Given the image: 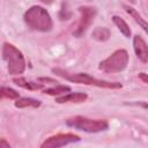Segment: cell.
Returning <instances> with one entry per match:
<instances>
[{
  "instance_id": "cell-3",
  "label": "cell",
  "mask_w": 148,
  "mask_h": 148,
  "mask_svg": "<svg viewBox=\"0 0 148 148\" xmlns=\"http://www.w3.org/2000/svg\"><path fill=\"white\" fill-rule=\"evenodd\" d=\"M2 58L7 64L9 75H21L25 71V59L23 53L10 43H3Z\"/></svg>"
},
{
  "instance_id": "cell-20",
  "label": "cell",
  "mask_w": 148,
  "mask_h": 148,
  "mask_svg": "<svg viewBox=\"0 0 148 148\" xmlns=\"http://www.w3.org/2000/svg\"><path fill=\"white\" fill-rule=\"evenodd\" d=\"M130 1H131L132 3H134V2H135V0H130Z\"/></svg>"
},
{
  "instance_id": "cell-2",
  "label": "cell",
  "mask_w": 148,
  "mask_h": 148,
  "mask_svg": "<svg viewBox=\"0 0 148 148\" xmlns=\"http://www.w3.org/2000/svg\"><path fill=\"white\" fill-rule=\"evenodd\" d=\"M52 72L56 75L64 77L65 80L74 82V83H82V84H87V86H95L98 88H106V89H120L123 87V84L120 82H111V81L99 80V79L92 77L91 75H89L87 73H68L60 68H53Z\"/></svg>"
},
{
  "instance_id": "cell-9",
  "label": "cell",
  "mask_w": 148,
  "mask_h": 148,
  "mask_svg": "<svg viewBox=\"0 0 148 148\" xmlns=\"http://www.w3.org/2000/svg\"><path fill=\"white\" fill-rule=\"evenodd\" d=\"M88 98L87 94L84 92H67L61 96L56 97V102L59 104L64 103H82Z\"/></svg>"
},
{
  "instance_id": "cell-19",
  "label": "cell",
  "mask_w": 148,
  "mask_h": 148,
  "mask_svg": "<svg viewBox=\"0 0 148 148\" xmlns=\"http://www.w3.org/2000/svg\"><path fill=\"white\" fill-rule=\"evenodd\" d=\"M40 2H43V3H45V5H50V3H52L54 0H39Z\"/></svg>"
},
{
  "instance_id": "cell-16",
  "label": "cell",
  "mask_w": 148,
  "mask_h": 148,
  "mask_svg": "<svg viewBox=\"0 0 148 148\" xmlns=\"http://www.w3.org/2000/svg\"><path fill=\"white\" fill-rule=\"evenodd\" d=\"M20 94L9 87H0V99H16Z\"/></svg>"
},
{
  "instance_id": "cell-15",
  "label": "cell",
  "mask_w": 148,
  "mask_h": 148,
  "mask_svg": "<svg viewBox=\"0 0 148 148\" xmlns=\"http://www.w3.org/2000/svg\"><path fill=\"white\" fill-rule=\"evenodd\" d=\"M110 36H111V32L105 27H98L91 32V37L98 42H105L110 38Z\"/></svg>"
},
{
  "instance_id": "cell-13",
  "label": "cell",
  "mask_w": 148,
  "mask_h": 148,
  "mask_svg": "<svg viewBox=\"0 0 148 148\" xmlns=\"http://www.w3.org/2000/svg\"><path fill=\"white\" fill-rule=\"evenodd\" d=\"M112 22L116 24V27L119 29V31H120L126 38H130V37H131V29H130L128 24L126 23V21H125L123 17H120V16H118V15H113V16H112Z\"/></svg>"
},
{
  "instance_id": "cell-14",
  "label": "cell",
  "mask_w": 148,
  "mask_h": 148,
  "mask_svg": "<svg viewBox=\"0 0 148 148\" xmlns=\"http://www.w3.org/2000/svg\"><path fill=\"white\" fill-rule=\"evenodd\" d=\"M71 91V87L68 86H62V84H56L51 88H45L43 89V92L46 95L51 96H61L64 94H67Z\"/></svg>"
},
{
  "instance_id": "cell-5",
  "label": "cell",
  "mask_w": 148,
  "mask_h": 148,
  "mask_svg": "<svg viewBox=\"0 0 148 148\" xmlns=\"http://www.w3.org/2000/svg\"><path fill=\"white\" fill-rule=\"evenodd\" d=\"M128 53L124 49L116 50L111 56L106 59L102 60L98 65V68L104 73H120L123 72L128 65Z\"/></svg>"
},
{
  "instance_id": "cell-11",
  "label": "cell",
  "mask_w": 148,
  "mask_h": 148,
  "mask_svg": "<svg viewBox=\"0 0 148 148\" xmlns=\"http://www.w3.org/2000/svg\"><path fill=\"white\" fill-rule=\"evenodd\" d=\"M40 105L39 99H35L31 97H18L15 99V106L18 109L24 108H38Z\"/></svg>"
},
{
  "instance_id": "cell-10",
  "label": "cell",
  "mask_w": 148,
  "mask_h": 148,
  "mask_svg": "<svg viewBox=\"0 0 148 148\" xmlns=\"http://www.w3.org/2000/svg\"><path fill=\"white\" fill-rule=\"evenodd\" d=\"M15 84H17L21 88L28 89V90H42L44 88V84L40 82H34V81H29L25 77H15L14 79Z\"/></svg>"
},
{
  "instance_id": "cell-1",
  "label": "cell",
  "mask_w": 148,
  "mask_h": 148,
  "mask_svg": "<svg viewBox=\"0 0 148 148\" xmlns=\"http://www.w3.org/2000/svg\"><path fill=\"white\" fill-rule=\"evenodd\" d=\"M23 20L30 29L39 32H47L53 27L51 15L42 6H31L24 13Z\"/></svg>"
},
{
  "instance_id": "cell-7",
  "label": "cell",
  "mask_w": 148,
  "mask_h": 148,
  "mask_svg": "<svg viewBox=\"0 0 148 148\" xmlns=\"http://www.w3.org/2000/svg\"><path fill=\"white\" fill-rule=\"evenodd\" d=\"M81 140V138L76 134L73 133H60V134H56L53 136H50L49 139H46L43 143H42V148H59V147H64L71 143H75L79 142Z\"/></svg>"
},
{
  "instance_id": "cell-17",
  "label": "cell",
  "mask_w": 148,
  "mask_h": 148,
  "mask_svg": "<svg viewBox=\"0 0 148 148\" xmlns=\"http://www.w3.org/2000/svg\"><path fill=\"white\" fill-rule=\"evenodd\" d=\"M2 147H6V148H9V147H10V145L6 141V139H2V140L0 141V148H2Z\"/></svg>"
},
{
  "instance_id": "cell-6",
  "label": "cell",
  "mask_w": 148,
  "mask_h": 148,
  "mask_svg": "<svg viewBox=\"0 0 148 148\" xmlns=\"http://www.w3.org/2000/svg\"><path fill=\"white\" fill-rule=\"evenodd\" d=\"M79 13H80V20L77 22L76 28L73 31V35L75 37L83 36L87 29L94 22V18L96 16V8L91 6H81L79 7Z\"/></svg>"
},
{
  "instance_id": "cell-18",
  "label": "cell",
  "mask_w": 148,
  "mask_h": 148,
  "mask_svg": "<svg viewBox=\"0 0 148 148\" xmlns=\"http://www.w3.org/2000/svg\"><path fill=\"white\" fill-rule=\"evenodd\" d=\"M139 77L143 81V83H147V75H146L145 73H140V74H139Z\"/></svg>"
},
{
  "instance_id": "cell-12",
  "label": "cell",
  "mask_w": 148,
  "mask_h": 148,
  "mask_svg": "<svg viewBox=\"0 0 148 148\" xmlns=\"http://www.w3.org/2000/svg\"><path fill=\"white\" fill-rule=\"evenodd\" d=\"M124 8H125L126 13L130 14V15L134 18V21H135V22L143 29V31H147V22H146V20L139 14V12H138L136 9H134L133 7L128 6V5H124Z\"/></svg>"
},
{
  "instance_id": "cell-4",
  "label": "cell",
  "mask_w": 148,
  "mask_h": 148,
  "mask_svg": "<svg viewBox=\"0 0 148 148\" xmlns=\"http://www.w3.org/2000/svg\"><path fill=\"white\" fill-rule=\"evenodd\" d=\"M66 125L74 130L83 131L87 133L104 132L109 128V124L104 119H91L83 116H74L66 119Z\"/></svg>"
},
{
  "instance_id": "cell-8",
  "label": "cell",
  "mask_w": 148,
  "mask_h": 148,
  "mask_svg": "<svg viewBox=\"0 0 148 148\" xmlns=\"http://www.w3.org/2000/svg\"><path fill=\"white\" fill-rule=\"evenodd\" d=\"M133 49H134V52H135L136 57L139 58V60L142 61L143 64H147V61H148V46H147L146 40L141 36L135 35L133 37Z\"/></svg>"
}]
</instances>
